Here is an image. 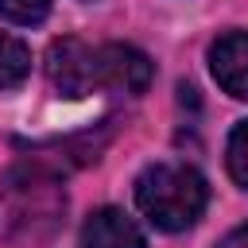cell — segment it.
<instances>
[{"label":"cell","instance_id":"cell-1","mask_svg":"<svg viewBox=\"0 0 248 248\" xmlns=\"http://www.w3.org/2000/svg\"><path fill=\"white\" fill-rule=\"evenodd\" d=\"M205 202H209V186L186 163H155L136 178V205L163 232L190 229L205 213Z\"/></svg>","mask_w":248,"mask_h":248},{"label":"cell","instance_id":"cell-2","mask_svg":"<svg viewBox=\"0 0 248 248\" xmlns=\"http://www.w3.org/2000/svg\"><path fill=\"white\" fill-rule=\"evenodd\" d=\"M8 194H12V221H16V229L31 225V236H35L39 221H46L54 229L58 213L66 205V198L58 190V178L46 174L39 163H23L19 170H12L8 174Z\"/></svg>","mask_w":248,"mask_h":248},{"label":"cell","instance_id":"cell-3","mask_svg":"<svg viewBox=\"0 0 248 248\" xmlns=\"http://www.w3.org/2000/svg\"><path fill=\"white\" fill-rule=\"evenodd\" d=\"M46 78L66 97H85L101 89L97 78V46H85L81 39H58L46 50Z\"/></svg>","mask_w":248,"mask_h":248},{"label":"cell","instance_id":"cell-4","mask_svg":"<svg viewBox=\"0 0 248 248\" xmlns=\"http://www.w3.org/2000/svg\"><path fill=\"white\" fill-rule=\"evenodd\" d=\"M97 78H101V89L143 93L151 81V58L136 46L105 43V46H97Z\"/></svg>","mask_w":248,"mask_h":248},{"label":"cell","instance_id":"cell-5","mask_svg":"<svg viewBox=\"0 0 248 248\" xmlns=\"http://www.w3.org/2000/svg\"><path fill=\"white\" fill-rule=\"evenodd\" d=\"M209 70L225 93L248 101V31L221 35L209 50Z\"/></svg>","mask_w":248,"mask_h":248},{"label":"cell","instance_id":"cell-6","mask_svg":"<svg viewBox=\"0 0 248 248\" xmlns=\"http://www.w3.org/2000/svg\"><path fill=\"white\" fill-rule=\"evenodd\" d=\"M78 248H147V240H143L140 225H136L124 209L105 205V209H97V213L85 221Z\"/></svg>","mask_w":248,"mask_h":248},{"label":"cell","instance_id":"cell-7","mask_svg":"<svg viewBox=\"0 0 248 248\" xmlns=\"http://www.w3.org/2000/svg\"><path fill=\"white\" fill-rule=\"evenodd\" d=\"M27 74H31V50H27L16 35L0 31V89L19 85Z\"/></svg>","mask_w":248,"mask_h":248},{"label":"cell","instance_id":"cell-8","mask_svg":"<svg viewBox=\"0 0 248 248\" xmlns=\"http://www.w3.org/2000/svg\"><path fill=\"white\" fill-rule=\"evenodd\" d=\"M229 174L248 190V120L236 124L229 136Z\"/></svg>","mask_w":248,"mask_h":248},{"label":"cell","instance_id":"cell-9","mask_svg":"<svg viewBox=\"0 0 248 248\" xmlns=\"http://www.w3.org/2000/svg\"><path fill=\"white\" fill-rule=\"evenodd\" d=\"M50 12V0H0V16L12 23H39Z\"/></svg>","mask_w":248,"mask_h":248},{"label":"cell","instance_id":"cell-10","mask_svg":"<svg viewBox=\"0 0 248 248\" xmlns=\"http://www.w3.org/2000/svg\"><path fill=\"white\" fill-rule=\"evenodd\" d=\"M221 248H248V225L236 229V232H229V236L221 240Z\"/></svg>","mask_w":248,"mask_h":248}]
</instances>
